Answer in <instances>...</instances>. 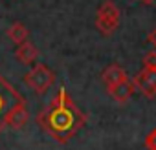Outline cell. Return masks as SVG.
Instances as JSON below:
<instances>
[{
	"mask_svg": "<svg viewBox=\"0 0 156 150\" xmlns=\"http://www.w3.org/2000/svg\"><path fill=\"white\" fill-rule=\"evenodd\" d=\"M37 124L57 143H68L87 124V115L75 106L64 88H61L50 104L37 115Z\"/></svg>",
	"mask_w": 156,
	"mask_h": 150,
	"instance_id": "6da1fadb",
	"label": "cell"
},
{
	"mask_svg": "<svg viewBox=\"0 0 156 150\" xmlns=\"http://www.w3.org/2000/svg\"><path fill=\"white\" fill-rule=\"evenodd\" d=\"M22 101L26 99L15 90V86L8 79H4L0 75V134L8 126V115L11 114V110L17 104H20Z\"/></svg>",
	"mask_w": 156,
	"mask_h": 150,
	"instance_id": "7a4b0ae2",
	"label": "cell"
},
{
	"mask_svg": "<svg viewBox=\"0 0 156 150\" xmlns=\"http://www.w3.org/2000/svg\"><path fill=\"white\" fill-rule=\"evenodd\" d=\"M118 26H119V9L112 0H105L96 15V28L99 29L101 35L110 37L118 29Z\"/></svg>",
	"mask_w": 156,
	"mask_h": 150,
	"instance_id": "3957f363",
	"label": "cell"
},
{
	"mask_svg": "<svg viewBox=\"0 0 156 150\" xmlns=\"http://www.w3.org/2000/svg\"><path fill=\"white\" fill-rule=\"evenodd\" d=\"M55 81V75L53 71L46 66V64H35L26 75H24V83L26 86H30L35 94L42 95L50 90V86Z\"/></svg>",
	"mask_w": 156,
	"mask_h": 150,
	"instance_id": "277c9868",
	"label": "cell"
},
{
	"mask_svg": "<svg viewBox=\"0 0 156 150\" xmlns=\"http://www.w3.org/2000/svg\"><path fill=\"white\" fill-rule=\"evenodd\" d=\"M134 86L147 97L156 95V68H143L132 79Z\"/></svg>",
	"mask_w": 156,
	"mask_h": 150,
	"instance_id": "5b68a950",
	"label": "cell"
},
{
	"mask_svg": "<svg viewBox=\"0 0 156 150\" xmlns=\"http://www.w3.org/2000/svg\"><path fill=\"white\" fill-rule=\"evenodd\" d=\"M134 90H136V86H134V83H132L130 79H125V81H121V83H118V84L107 88L108 95H110L116 103H119V104H125V103L132 97Z\"/></svg>",
	"mask_w": 156,
	"mask_h": 150,
	"instance_id": "8992f818",
	"label": "cell"
},
{
	"mask_svg": "<svg viewBox=\"0 0 156 150\" xmlns=\"http://www.w3.org/2000/svg\"><path fill=\"white\" fill-rule=\"evenodd\" d=\"M28 121H30V110H28L26 101H22V103L17 104V106L11 110V114L8 115V126L13 128V130H19V128H22Z\"/></svg>",
	"mask_w": 156,
	"mask_h": 150,
	"instance_id": "52a82bcc",
	"label": "cell"
},
{
	"mask_svg": "<svg viewBox=\"0 0 156 150\" xmlns=\"http://www.w3.org/2000/svg\"><path fill=\"white\" fill-rule=\"evenodd\" d=\"M101 79H103V83L107 84V88H110V86H114V84H118V83L129 79V77H127V73H125V70H123L121 66L110 64V66H107V68L103 70Z\"/></svg>",
	"mask_w": 156,
	"mask_h": 150,
	"instance_id": "ba28073f",
	"label": "cell"
},
{
	"mask_svg": "<svg viewBox=\"0 0 156 150\" xmlns=\"http://www.w3.org/2000/svg\"><path fill=\"white\" fill-rule=\"evenodd\" d=\"M15 57H17V60L22 62V64H33V62L37 60V57H39V49H37L30 40H24L22 44L17 46Z\"/></svg>",
	"mask_w": 156,
	"mask_h": 150,
	"instance_id": "9c48e42d",
	"label": "cell"
},
{
	"mask_svg": "<svg viewBox=\"0 0 156 150\" xmlns=\"http://www.w3.org/2000/svg\"><path fill=\"white\" fill-rule=\"evenodd\" d=\"M28 37H30V29H28L22 22H13V24L8 28V39L13 40L17 46L22 44L24 40H28Z\"/></svg>",
	"mask_w": 156,
	"mask_h": 150,
	"instance_id": "30bf717a",
	"label": "cell"
},
{
	"mask_svg": "<svg viewBox=\"0 0 156 150\" xmlns=\"http://www.w3.org/2000/svg\"><path fill=\"white\" fill-rule=\"evenodd\" d=\"M143 68H156V49H151L143 55Z\"/></svg>",
	"mask_w": 156,
	"mask_h": 150,
	"instance_id": "8fae6325",
	"label": "cell"
},
{
	"mask_svg": "<svg viewBox=\"0 0 156 150\" xmlns=\"http://www.w3.org/2000/svg\"><path fill=\"white\" fill-rule=\"evenodd\" d=\"M145 148L147 150H156V128H152L147 137H145Z\"/></svg>",
	"mask_w": 156,
	"mask_h": 150,
	"instance_id": "7c38bea8",
	"label": "cell"
},
{
	"mask_svg": "<svg viewBox=\"0 0 156 150\" xmlns=\"http://www.w3.org/2000/svg\"><path fill=\"white\" fill-rule=\"evenodd\" d=\"M147 40H149V42L152 44V48L156 49V29H152V31L149 33V37H147Z\"/></svg>",
	"mask_w": 156,
	"mask_h": 150,
	"instance_id": "4fadbf2b",
	"label": "cell"
},
{
	"mask_svg": "<svg viewBox=\"0 0 156 150\" xmlns=\"http://www.w3.org/2000/svg\"><path fill=\"white\" fill-rule=\"evenodd\" d=\"M141 2H143V4H147V6H149V4H152V2H156V0H141Z\"/></svg>",
	"mask_w": 156,
	"mask_h": 150,
	"instance_id": "5bb4252c",
	"label": "cell"
}]
</instances>
